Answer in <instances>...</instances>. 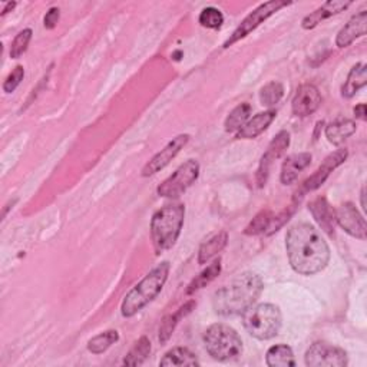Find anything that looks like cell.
Masks as SVG:
<instances>
[{
    "label": "cell",
    "mask_w": 367,
    "mask_h": 367,
    "mask_svg": "<svg viewBox=\"0 0 367 367\" xmlns=\"http://www.w3.org/2000/svg\"><path fill=\"white\" fill-rule=\"evenodd\" d=\"M286 249L291 269L301 276H313L330 261V249L322 232L309 222L293 225L286 235Z\"/></svg>",
    "instance_id": "6da1fadb"
},
{
    "label": "cell",
    "mask_w": 367,
    "mask_h": 367,
    "mask_svg": "<svg viewBox=\"0 0 367 367\" xmlns=\"http://www.w3.org/2000/svg\"><path fill=\"white\" fill-rule=\"evenodd\" d=\"M264 288L263 278L254 273H242L230 284L215 291L213 307L218 316L232 317L246 313L259 300Z\"/></svg>",
    "instance_id": "7a4b0ae2"
},
{
    "label": "cell",
    "mask_w": 367,
    "mask_h": 367,
    "mask_svg": "<svg viewBox=\"0 0 367 367\" xmlns=\"http://www.w3.org/2000/svg\"><path fill=\"white\" fill-rule=\"evenodd\" d=\"M184 218H186V205L181 203H171L155 211L151 220V238L157 254L175 246L184 225Z\"/></svg>",
    "instance_id": "3957f363"
},
{
    "label": "cell",
    "mask_w": 367,
    "mask_h": 367,
    "mask_svg": "<svg viewBox=\"0 0 367 367\" xmlns=\"http://www.w3.org/2000/svg\"><path fill=\"white\" fill-rule=\"evenodd\" d=\"M169 263L164 261L152 269L134 288L128 291V294L122 300L120 313L124 317H134L140 313L145 305H148L157 295L162 291L168 274H169Z\"/></svg>",
    "instance_id": "277c9868"
},
{
    "label": "cell",
    "mask_w": 367,
    "mask_h": 367,
    "mask_svg": "<svg viewBox=\"0 0 367 367\" xmlns=\"http://www.w3.org/2000/svg\"><path fill=\"white\" fill-rule=\"evenodd\" d=\"M207 353L217 361H232L242 354L239 334L224 323L211 324L203 336Z\"/></svg>",
    "instance_id": "5b68a950"
},
{
    "label": "cell",
    "mask_w": 367,
    "mask_h": 367,
    "mask_svg": "<svg viewBox=\"0 0 367 367\" xmlns=\"http://www.w3.org/2000/svg\"><path fill=\"white\" fill-rule=\"evenodd\" d=\"M242 324L250 336L257 340H270L276 337L283 324L281 312L274 304L263 303L242 315Z\"/></svg>",
    "instance_id": "8992f818"
},
{
    "label": "cell",
    "mask_w": 367,
    "mask_h": 367,
    "mask_svg": "<svg viewBox=\"0 0 367 367\" xmlns=\"http://www.w3.org/2000/svg\"><path fill=\"white\" fill-rule=\"evenodd\" d=\"M200 164L196 159H188L179 165L175 172L168 176L157 188L159 197L164 198H178L186 193L193 184L198 179Z\"/></svg>",
    "instance_id": "52a82bcc"
},
{
    "label": "cell",
    "mask_w": 367,
    "mask_h": 367,
    "mask_svg": "<svg viewBox=\"0 0 367 367\" xmlns=\"http://www.w3.org/2000/svg\"><path fill=\"white\" fill-rule=\"evenodd\" d=\"M288 5H291V2H287V0H271V2L260 5L238 25V28L232 32V35L224 42V47L227 49L234 43H237L238 40L244 39L254 29H257L263 22H266L270 16H273L274 13H277L278 11H281Z\"/></svg>",
    "instance_id": "ba28073f"
},
{
    "label": "cell",
    "mask_w": 367,
    "mask_h": 367,
    "mask_svg": "<svg viewBox=\"0 0 367 367\" xmlns=\"http://www.w3.org/2000/svg\"><path fill=\"white\" fill-rule=\"evenodd\" d=\"M347 353L333 344L317 341L305 351V364L310 367H344L347 366Z\"/></svg>",
    "instance_id": "9c48e42d"
},
{
    "label": "cell",
    "mask_w": 367,
    "mask_h": 367,
    "mask_svg": "<svg viewBox=\"0 0 367 367\" xmlns=\"http://www.w3.org/2000/svg\"><path fill=\"white\" fill-rule=\"evenodd\" d=\"M349 157V151L346 148H340L336 152L330 154L324 162L320 165V168L310 176L304 181V184L301 186L300 191H297V196H300V198H303V196L305 193H312L319 190L323 184L326 182V179L329 178V175L337 168L340 166Z\"/></svg>",
    "instance_id": "30bf717a"
},
{
    "label": "cell",
    "mask_w": 367,
    "mask_h": 367,
    "mask_svg": "<svg viewBox=\"0 0 367 367\" xmlns=\"http://www.w3.org/2000/svg\"><path fill=\"white\" fill-rule=\"evenodd\" d=\"M190 141V135L188 134H181L178 137H175L172 141H169L164 149H161L157 155H154L149 162H147V165L142 168V176H152L157 172H159L161 169H164L178 154L179 151L186 147Z\"/></svg>",
    "instance_id": "8fae6325"
},
{
    "label": "cell",
    "mask_w": 367,
    "mask_h": 367,
    "mask_svg": "<svg viewBox=\"0 0 367 367\" xmlns=\"http://www.w3.org/2000/svg\"><path fill=\"white\" fill-rule=\"evenodd\" d=\"M288 147H290V134L287 131H281L273 138V141L270 142L267 151L264 152V155L261 157V161H260V166H259V171H257L259 187L266 186L271 164L276 159H278L280 157H283Z\"/></svg>",
    "instance_id": "7c38bea8"
},
{
    "label": "cell",
    "mask_w": 367,
    "mask_h": 367,
    "mask_svg": "<svg viewBox=\"0 0 367 367\" xmlns=\"http://www.w3.org/2000/svg\"><path fill=\"white\" fill-rule=\"evenodd\" d=\"M322 105V95L316 85L313 84H303L298 86L293 102L291 111L295 116H309L315 113Z\"/></svg>",
    "instance_id": "4fadbf2b"
},
{
    "label": "cell",
    "mask_w": 367,
    "mask_h": 367,
    "mask_svg": "<svg viewBox=\"0 0 367 367\" xmlns=\"http://www.w3.org/2000/svg\"><path fill=\"white\" fill-rule=\"evenodd\" d=\"M336 222L351 237L366 239V221L353 203H344L336 210Z\"/></svg>",
    "instance_id": "5bb4252c"
},
{
    "label": "cell",
    "mask_w": 367,
    "mask_h": 367,
    "mask_svg": "<svg viewBox=\"0 0 367 367\" xmlns=\"http://www.w3.org/2000/svg\"><path fill=\"white\" fill-rule=\"evenodd\" d=\"M351 5L350 0H329L324 5H322L319 9H316L315 12H312L310 15L305 16L301 22L303 29L310 30L315 29L316 26H319L323 21L346 11L349 6Z\"/></svg>",
    "instance_id": "9a60e30c"
},
{
    "label": "cell",
    "mask_w": 367,
    "mask_h": 367,
    "mask_svg": "<svg viewBox=\"0 0 367 367\" xmlns=\"http://www.w3.org/2000/svg\"><path fill=\"white\" fill-rule=\"evenodd\" d=\"M367 29V12L363 11L357 15H354L337 33L336 45L339 47H347L350 46L356 39L366 35Z\"/></svg>",
    "instance_id": "2e32d148"
},
{
    "label": "cell",
    "mask_w": 367,
    "mask_h": 367,
    "mask_svg": "<svg viewBox=\"0 0 367 367\" xmlns=\"http://www.w3.org/2000/svg\"><path fill=\"white\" fill-rule=\"evenodd\" d=\"M309 211L312 213L313 218L326 234L329 235L334 234L336 211L324 197H319L315 201H312L309 205Z\"/></svg>",
    "instance_id": "e0dca14e"
},
{
    "label": "cell",
    "mask_w": 367,
    "mask_h": 367,
    "mask_svg": "<svg viewBox=\"0 0 367 367\" xmlns=\"http://www.w3.org/2000/svg\"><path fill=\"white\" fill-rule=\"evenodd\" d=\"M276 118V111H264L249 119L246 124L241 127V130L237 132L238 140H254L260 134H263Z\"/></svg>",
    "instance_id": "ac0fdd59"
},
{
    "label": "cell",
    "mask_w": 367,
    "mask_h": 367,
    "mask_svg": "<svg viewBox=\"0 0 367 367\" xmlns=\"http://www.w3.org/2000/svg\"><path fill=\"white\" fill-rule=\"evenodd\" d=\"M312 158L313 157L309 152L294 154L288 157L284 161L281 166V174H280V179L284 186H290V184H293L298 178L300 172L312 164Z\"/></svg>",
    "instance_id": "d6986e66"
},
{
    "label": "cell",
    "mask_w": 367,
    "mask_h": 367,
    "mask_svg": "<svg viewBox=\"0 0 367 367\" xmlns=\"http://www.w3.org/2000/svg\"><path fill=\"white\" fill-rule=\"evenodd\" d=\"M356 122L347 118H339L326 127V137L333 145H341L356 132Z\"/></svg>",
    "instance_id": "ffe728a7"
},
{
    "label": "cell",
    "mask_w": 367,
    "mask_h": 367,
    "mask_svg": "<svg viewBox=\"0 0 367 367\" xmlns=\"http://www.w3.org/2000/svg\"><path fill=\"white\" fill-rule=\"evenodd\" d=\"M194 307H196V301L191 300V301L184 304L182 307H179V309L176 310V313L168 315L166 317H164V320H162V323H161V327H159V334H158V340H159L161 344H165V343L171 339V336H172L175 327L178 326L179 320H181L182 317L188 316V315L193 312Z\"/></svg>",
    "instance_id": "44dd1931"
},
{
    "label": "cell",
    "mask_w": 367,
    "mask_h": 367,
    "mask_svg": "<svg viewBox=\"0 0 367 367\" xmlns=\"http://www.w3.org/2000/svg\"><path fill=\"white\" fill-rule=\"evenodd\" d=\"M367 84V67L366 64H357L349 72V77L341 88V96L346 99L353 98L358 89L366 86Z\"/></svg>",
    "instance_id": "7402d4cb"
},
{
    "label": "cell",
    "mask_w": 367,
    "mask_h": 367,
    "mask_svg": "<svg viewBox=\"0 0 367 367\" xmlns=\"http://www.w3.org/2000/svg\"><path fill=\"white\" fill-rule=\"evenodd\" d=\"M227 242L228 234L225 231H221L211 237L208 241H205L198 250V264H205L215 256H218L227 247Z\"/></svg>",
    "instance_id": "603a6c76"
},
{
    "label": "cell",
    "mask_w": 367,
    "mask_h": 367,
    "mask_svg": "<svg viewBox=\"0 0 367 367\" xmlns=\"http://www.w3.org/2000/svg\"><path fill=\"white\" fill-rule=\"evenodd\" d=\"M159 366H200V361L190 349L174 347L164 354Z\"/></svg>",
    "instance_id": "cb8c5ba5"
},
{
    "label": "cell",
    "mask_w": 367,
    "mask_h": 367,
    "mask_svg": "<svg viewBox=\"0 0 367 367\" xmlns=\"http://www.w3.org/2000/svg\"><path fill=\"white\" fill-rule=\"evenodd\" d=\"M266 363L270 367H293L295 366V358L290 346L276 344L269 349Z\"/></svg>",
    "instance_id": "d4e9b609"
},
{
    "label": "cell",
    "mask_w": 367,
    "mask_h": 367,
    "mask_svg": "<svg viewBox=\"0 0 367 367\" xmlns=\"http://www.w3.org/2000/svg\"><path fill=\"white\" fill-rule=\"evenodd\" d=\"M252 113V105L244 102L239 103L238 106H235L230 115L227 116L225 122H224V128L227 132H238L241 130V127L246 124L249 120V116Z\"/></svg>",
    "instance_id": "484cf974"
},
{
    "label": "cell",
    "mask_w": 367,
    "mask_h": 367,
    "mask_svg": "<svg viewBox=\"0 0 367 367\" xmlns=\"http://www.w3.org/2000/svg\"><path fill=\"white\" fill-rule=\"evenodd\" d=\"M221 273V261L215 260L213 264H210L205 270H203L188 286L187 294H193L204 287H207L211 281H214Z\"/></svg>",
    "instance_id": "4316f807"
},
{
    "label": "cell",
    "mask_w": 367,
    "mask_h": 367,
    "mask_svg": "<svg viewBox=\"0 0 367 367\" xmlns=\"http://www.w3.org/2000/svg\"><path fill=\"white\" fill-rule=\"evenodd\" d=\"M151 340L148 339V337H141L134 346H132V349L128 351V354L125 356V358H124V364L125 366H140V364H142L147 358H148V356H149V353H151Z\"/></svg>",
    "instance_id": "83f0119b"
},
{
    "label": "cell",
    "mask_w": 367,
    "mask_h": 367,
    "mask_svg": "<svg viewBox=\"0 0 367 367\" xmlns=\"http://www.w3.org/2000/svg\"><path fill=\"white\" fill-rule=\"evenodd\" d=\"M119 340V333L116 330H106L103 333H99L98 336L92 337L88 341V350L92 354H102L105 353L112 344H115Z\"/></svg>",
    "instance_id": "f1b7e54d"
},
{
    "label": "cell",
    "mask_w": 367,
    "mask_h": 367,
    "mask_svg": "<svg viewBox=\"0 0 367 367\" xmlns=\"http://www.w3.org/2000/svg\"><path fill=\"white\" fill-rule=\"evenodd\" d=\"M284 96V86L280 82H270L260 91V102L264 106H274L277 105L281 98Z\"/></svg>",
    "instance_id": "f546056e"
},
{
    "label": "cell",
    "mask_w": 367,
    "mask_h": 367,
    "mask_svg": "<svg viewBox=\"0 0 367 367\" xmlns=\"http://www.w3.org/2000/svg\"><path fill=\"white\" fill-rule=\"evenodd\" d=\"M273 220V213L270 210H263L260 211L253 220L252 222L244 230V234L246 235H260L267 232L270 224Z\"/></svg>",
    "instance_id": "4dcf8cb0"
},
{
    "label": "cell",
    "mask_w": 367,
    "mask_h": 367,
    "mask_svg": "<svg viewBox=\"0 0 367 367\" xmlns=\"http://www.w3.org/2000/svg\"><path fill=\"white\" fill-rule=\"evenodd\" d=\"M198 22L207 29H220L224 23V15L217 8H205L201 11Z\"/></svg>",
    "instance_id": "1f68e13d"
},
{
    "label": "cell",
    "mask_w": 367,
    "mask_h": 367,
    "mask_svg": "<svg viewBox=\"0 0 367 367\" xmlns=\"http://www.w3.org/2000/svg\"><path fill=\"white\" fill-rule=\"evenodd\" d=\"M32 35H33L32 29H23L16 35V38L13 39L12 46H11L12 59H19L28 50V46L32 40Z\"/></svg>",
    "instance_id": "d6a6232c"
},
{
    "label": "cell",
    "mask_w": 367,
    "mask_h": 367,
    "mask_svg": "<svg viewBox=\"0 0 367 367\" xmlns=\"http://www.w3.org/2000/svg\"><path fill=\"white\" fill-rule=\"evenodd\" d=\"M25 78V68L22 65H18L11 74L9 77L6 78L5 84H4V91L6 94H12L15 92V89L21 85V82L23 81Z\"/></svg>",
    "instance_id": "836d02e7"
},
{
    "label": "cell",
    "mask_w": 367,
    "mask_h": 367,
    "mask_svg": "<svg viewBox=\"0 0 367 367\" xmlns=\"http://www.w3.org/2000/svg\"><path fill=\"white\" fill-rule=\"evenodd\" d=\"M59 18H60V13H59V9L57 8H52L49 9V12L45 15V19H43V26L46 29H55L57 22H59Z\"/></svg>",
    "instance_id": "e575fe53"
},
{
    "label": "cell",
    "mask_w": 367,
    "mask_h": 367,
    "mask_svg": "<svg viewBox=\"0 0 367 367\" xmlns=\"http://www.w3.org/2000/svg\"><path fill=\"white\" fill-rule=\"evenodd\" d=\"M354 115L356 118L361 119V120H366V105L364 103H360L354 108Z\"/></svg>",
    "instance_id": "d590c367"
},
{
    "label": "cell",
    "mask_w": 367,
    "mask_h": 367,
    "mask_svg": "<svg viewBox=\"0 0 367 367\" xmlns=\"http://www.w3.org/2000/svg\"><path fill=\"white\" fill-rule=\"evenodd\" d=\"M16 8V4L15 2H9V4H6V6H5V9L2 11V16H5V15H8L11 11H13Z\"/></svg>",
    "instance_id": "8d00e7d4"
},
{
    "label": "cell",
    "mask_w": 367,
    "mask_h": 367,
    "mask_svg": "<svg viewBox=\"0 0 367 367\" xmlns=\"http://www.w3.org/2000/svg\"><path fill=\"white\" fill-rule=\"evenodd\" d=\"M364 197H366V191H364V188L361 190V208L363 210H366V201H364Z\"/></svg>",
    "instance_id": "74e56055"
}]
</instances>
